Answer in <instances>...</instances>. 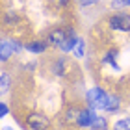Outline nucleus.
Instances as JSON below:
<instances>
[{"instance_id":"obj_19","label":"nucleus","mask_w":130,"mask_h":130,"mask_svg":"<svg viewBox=\"0 0 130 130\" xmlns=\"http://www.w3.org/2000/svg\"><path fill=\"white\" fill-rule=\"evenodd\" d=\"M6 130H11V128H6Z\"/></svg>"},{"instance_id":"obj_3","label":"nucleus","mask_w":130,"mask_h":130,"mask_svg":"<svg viewBox=\"0 0 130 130\" xmlns=\"http://www.w3.org/2000/svg\"><path fill=\"white\" fill-rule=\"evenodd\" d=\"M110 24L111 28H115V30H121V32H128L130 30V17L128 15H113L110 19Z\"/></svg>"},{"instance_id":"obj_1","label":"nucleus","mask_w":130,"mask_h":130,"mask_svg":"<svg viewBox=\"0 0 130 130\" xmlns=\"http://www.w3.org/2000/svg\"><path fill=\"white\" fill-rule=\"evenodd\" d=\"M106 99H108V93H104L99 87H93V89L87 91V102H89L93 108H104Z\"/></svg>"},{"instance_id":"obj_15","label":"nucleus","mask_w":130,"mask_h":130,"mask_svg":"<svg viewBox=\"0 0 130 130\" xmlns=\"http://www.w3.org/2000/svg\"><path fill=\"white\" fill-rule=\"evenodd\" d=\"M8 86H9V76H8V73H2V82H0V87H2V91L8 89Z\"/></svg>"},{"instance_id":"obj_6","label":"nucleus","mask_w":130,"mask_h":130,"mask_svg":"<svg viewBox=\"0 0 130 130\" xmlns=\"http://www.w3.org/2000/svg\"><path fill=\"white\" fill-rule=\"evenodd\" d=\"M65 39H67V35H65L63 30H54V32L48 35V41H50L52 45H56V46H61Z\"/></svg>"},{"instance_id":"obj_16","label":"nucleus","mask_w":130,"mask_h":130,"mask_svg":"<svg viewBox=\"0 0 130 130\" xmlns=\"http://www.w3.org/2000/svg\"><path fill=\"white\" fill-rule=\"evenodd\" d=\"M0 110H2V111H0V113H2V117H4L6 113H8V106H6L4 102H2V104H0Z\"/></svg>"},{"instance_id":"obj_11","label":"nucleus","mask_w":130,"mask_h":130,"mask_svg":"<svg viewBox=\"0 0 130 130\" xmlns=\"http://www.w3.org/2000/svg\"><path fill=\"white\" fill-rule=\"evenodd\" d=\"M93 130H100V128H106V119L104 117H95V121H93V125H91Z\"/></svg>"},{"instance_id":"obj_10","label":"nucleus","mask_w":130,"mask_h":130,"mask_svg":"<svg viewBox=\"0 0 130 130\" xmlns=\"http://www.w3.org/2000/svg\"><path fill=\"white\" fill-rule=\"evenodd\" d=\"M28 50H30V52H35V54H39V52H43V50H45V43H41V41L30 43V45H28Z\"/></svg>"},{"instance_id":"obj_5","label":"nucleus","mask_w":130,"mask_h":130,"mask_svg":"<svg viewBox=\"0 0 130 130\" xmlns=\"http://www.w3.org/2000/svg\"><path fill=\"white\" fill-rule=\"evenodd\" d=\"M15 48H19V43H15V41H2V45H0V60L6 61L11 52H15Z\"/></svg>"},{"instance_id":"obj_7","label":"nucleus","mask_w":130,"mask_h":130,"mask_svg":"<svg viewBox=\"0 0 130 130\" xmlns=\"http://www.w3.org/2000/svg\"><path fill=\"white\" fill-rule=\"evenodd\" d=\"M76 43H78V39L74 37V34H71V35H67V39L63 41V45L60 46V48H61V50H65V52H69V50H74Z\"/></svg>"},{"instance_id":"obj_2","label":"nucleus","mask_w":130,"mask_h":130,"mask_svg":"<svg viewBox=\"0 0 130 130\" xmlns=\"http://www.w3.org/2000/svg\"><path fill=\"white\" fill-rule=\"evenodd\" d=\"M28 125H30L32 130H46L48 119L43 113H30L28 115Z\"/></svg>"},{"instance_id":"obj_12","label":"nucleus","mask_w":130,"mask_h":130,"mask_svg":"<svg viewBox=\"0 0 130 130\" xmlns=\"http://www.w3.org/2000/svg\"><path fill=\"white\" fill-rule=\"evenodd\" d=\"M74 56H78V58L84 56V41L78 39V43H76V46H74Z\"/></svg>"},{"instance_id":"obj_17","label":"nucleus","mask_w":130,"mask_h":130,"mask_svg":"<svg viewBox=\"0 0 130 130\" xmlns=\"http://www.w3.org/2000/svg\"><path fill=\"white\" fill-rule=\"evenodd\" d=\"M93 2H97V0H80V4H84V6H89Z\"/></svg>"},{"instance_id":"obj_4","label":"nucleus","mask_w":130,"mask_h":130,"mask_svg":"<svg viewBox=\"0 0 130 130\" xmlns=\"http://www.w3.org/2000/svg\"><path fill=\"white\" fill-rule=\"evenodd\" d=\"M93 121H95V113H93L91 108L87 110H80V115H78V126H91Z\"/></svg>"},{"instance_id":"obj_9","label":"nucleus","mask_w":130,"mask_h":130,"mask_svg":"<svg viewBox=\"0 0 130 130\" xmlns=\"http://www.w3.org/2000/svg\"><path fill=\"white\" fill-rule=\"evenodd\" d=\"M113 130H130V117H126V119H121V121H115Z\"/></svg>"},{"instance_id":"obj_8","label":"nucleus","mask_w":130,"mask_h":130,"mask_svg":"<svg viewBox=\"0 0 130 130\" xmlns=\"http://www.w3.org/2000/svg\"><path fill=\"white\" fill-rule=\"evenodd\" d=\"M117 108H119V99L113 97V95H108V99H106V104H104V108L106 111H115Z\"/></svg>"},{"instance_id":"obj_14","label":"nucleus","mask_w":130,"mask_h":130,"mask_svg":"<svg viewBox=\"0 0 130 130\" xmlns=\"http://www.w3.org/2000/svg\"><path fill=\"white\" fill-rule=\"evenodd\" d=\"M130 6V0H111V8H125Z\"/></svg>"},{"instance_id":"obj_18","label":"nucleus","mask_w":130,"mask_h":130,"mask_svg":"<svg viewBox=\"0 0 130 130\" xmlns=\"http://www.w3.org/2000/svg\"><path fill=\"white\" fill-rule=\"evenodd\" d=\"M54 2H56L58 6H67V2H69V0H54Z\"/></svg>"},{"instance_id":"obj_13","label":"nucleus","mask_w":130,"mask_h":130,"mask_svg":"<svg viewBox=\"0 0 130 130\" xmlns=\"http://www.w3.org/2000/svg\"><path fill=\"white\" fill-rule=\"evenodd\" d=\"M113 56H115V52H110V54H106V56H104V61H108L113 69H117V61L113 60Z\"/></svg>"}]
</instances>
